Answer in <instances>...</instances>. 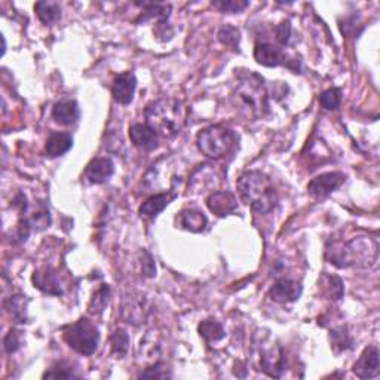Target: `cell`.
<instances>
[{"mask_svg": "<svg viewBox=\"0 0 380 380\" xmlns=\"http://www.w3.org/2000/svg\"><path fill=\"white\" fill-rule=\"evenodd\" d=\"M109 300H110V287L103 284L94 293V295H92V299H91L89 306H88L89 313L98 315V313L103 312L104 308L107 306V303H109Z\"/></svg>", "mask_w": 380, "mask_h": 380, "instance_id": "cell-26", "label": "cell"}, {"mask_svg": "<svg viewBox=\"0 0 380 380\" xmlns=\"http://www.w3.org/2000/svg\"><path fill=\"white\" fill-rule=\"evenodd\" d=\"M239 198L258 214H269L278 205V193L272 180L260 171H247L236 181Z\"/></svg>", "mask_w": 380, "mask_h": 380, "instance_id": "cell-1", "label": "cell"}, {"mask_svg": "<svg viewBox=\"0 0 380 380\" xmlns=\"http://www.w3.org/2000/svg\"><path fill=\"white\" fill-rule=\"evenodd\" d=\"M219 41L223 45L230 46L232 49L238 51L239 41H241V33L234 25H225V27H221L220 32H219Z\"/></svg>", "mask_w": 380, "mask_h": 380, "instance_id": "cell-28", "label": "cell"}, {"mask_svg": "<svg viewBox=\"0 0 380 380\" xmlns=\"http://www.w3.org/2000/svg\"><path fill=\"white\" fill-rule=\"evenodd\" d=\"M175 198L174 193H157V194H153V197L147 198L143 203L140 210H138V212H140L142 217H146V219H153L156 217L159 212H162L166 207L170 205V202Z\"/></svg>", "mask_w": 380, "mask_h": 380, "instance_id": "cell-19", "label": "cell"}, {"mask_svg": "<svg viewBox=\"0 0 380 380\" xmlns=\"http://www.w3.org/2000/svg\"><path fill=\"white\" fill-rule=\"evenodd\" d=\"M135 89H137L135 75L133 71H125L115 78L112 85V96L119 104L126 106L133 101Z\"/></svg>", "mask_w": 380, "mask_h": 380, "instance_id": "cell-14", "label": "cell"}, {"mask_svg": "<svg viewBox=\"0 0 380 380\" xmlns=\"http://www.w3.org/2000/svg\"><path fill=\"white\" fill-rule=\"evenodd\" d=\"M207 207L217 217H226L238 211V199L230 192H212L207 198Z\"/></svg>", "mask_w": 380, "mask_h": 380, "instance_id": "cell-16", "label": "cell"}, {"mask_svg": "<svg viewBox=\"0 0 380 380\" xmlns=\"http://www.w3.org/2000/svg\"><path fill=\"white\" fill-rule=\"evenodd\" d=\"M166 376L170 375L166 373V368H162V363H159V361H156L153 366L146 368V372L140 375V377H166Z\"/></svg>", "mask_w": 380, "mask_h": 380, "instance_id": "cell-35", "label": "cell"}, {"mask_svg": "<svg viewBox=\"0 0 380 380\" xmlns=\"http://www.w3.org/2000/svg\"><path fill=\"white\" fill-rule=\"evenodd\" d=\"M73 146V138L67 133H54L46 140L45 150L49 157H58L67 153Z\"/></svg>", "mask_w": 380, "mask_h": 380, "instance_id": "cell-20", "label": "cell"}, {"mask_svg": "<svg viewBox=\"0 0 380 380\" xmlns=\"http://www.w3.org/2000/svg\"><path fill=\"white\" fill-rule=\"evenodd\" d=\"M330 339H331V348L336 352H342V350H346V349L352 348V339L343 327L331 330Z\"/></svg>", "mask_w": 380, "mask_h": 380, "instance_id": "cell-29", "label": "cell"}, {"mask_svg": "<svg viewBox=\"0 0 380 380\" xmlns=\"http://www.w3.org/2000/svg\"><path fill=\"white\" fill-rule=\"evenodd\" d=\"M320 103L327 110H337L342 103V91L339 88L326 89L320 96Z\"/></svg>", "mask_w": 380, "mask_h": 380, "instance_id": "cell-30", "label": "cell"}, {"mask_svg": "<svg viewBox=\"0 0 380 380\" xmlns=\"http://www.w3.org/2000/svg\"><path fill=\"white\" fill-rule=\"evenodd\" d=\"M110 345H112V352L116 358H124L129 349V336L122 328H118L110 336Z\"/></svg>", "mask_w": 380, "mask_h": 380, "instance_id": "cell-25", "label": "cell"}, {"mask_svg": "<svg viewBox=\"0 0 380 380\" xmlns=\"http://www.w3.org/2000/svg\"><path fill=\"white\" fill-rule=\"evenodd\" d=\"M175 220H177V226L180 229L192 232V234H201L208 226L207 216L202 211L194 208L181 210Z\"/></svg>", "mask_w": 380, "mask_h": 380, "instance_id": "cell-17", "label": "cell"}, {"mask_svg": "<svg viewBox=\"0 0 380 380\" xmlns=\"http://www.w3.org/2000/svg\"><path fill=\"white\" fill-rule=\"evenodd\" d=\"M149 312V302H147L146 295L138 293L126 295L122 300V306H120L122 318L125 320V322L133 324V326H140V324L146 322Z\"/></svg>", "mask_w": 380, "mask_h": 380, "instance_id": "cell-7", "label": "cell"}, {"mask_svg": "<svg viewBox=\"0 0 380 380\" xmlns=\"http://www.w3.org/2000/svg\"><path fill=\"white\" fill-rule=\"evenodd\" d=\"M359 379H375L380 373V354L376 346H368L359 355L352 368Z\"/></svg>", "mask_w": 380, "mask_h": 380, "instance_id": "cell-10", "label": "cell"}, {"mask_svg": "<svg viewBox=\"0 0 380 380\" xmlns=\"http://www.w3.org/2000/svg\"><path fill=\"white\" fill-rule=\"evenodd\" d=\"M254 58L258 64H262L265 67H278L287 64L289 66V57L285 52L278 48V46L267 43V42H257L254 48Z\"/></svg>", "mask_w": 380, "mask_h": 380, "instance_id": "cell-12", "label": "cell"}, {"mask_svg": "<svg viewBox=\"0 0 380 380\" xmlns=\"http://www.w3.org/2000/svg\"><path fill=\"white\" fill-rule=\"evenodd\" d=\"M146 124L164 138L177 135L184 124V110L180 101L171 98L155 100L144 110Z\"/></svg>", "mask_w": 380, "mask_h": 380, "instance_id": "cell-3", "label": "cell"}, {"mask_svg": "<svg viewBox=\"0 0 380 380\" xmlns=\"http://www.w3.org/2000/svg\"><path fill=\"white\" fill-rule=\"evenodd\" d=\"M211 5L221 12L239 14L249 6V2H247V0H214V2H211Z\"/></svg>", "mask_w": 380, "mask_h": 380, "instance_id": "cell-27", "label": "cell"}, {"mask_svg": "<svg viewBox=\"0 0 380 380\" xmlns=\"http://www.w3.org/2000/svg\"><path fill=\"white\" fill-rule=\"evenodd\" d=\"M129 138L137 149L143 152L155 150L159 146V135L147 124H134L129 128Z\"/></svg>", "mask_w": 380, "mask_h": 380, "instance_id": "cell-13", "label": "cell"}, {"mask_svg": "<svg viewBox=\"0 0 380 380\" xmlns=\"http://www.w3.org/2000/svg\"><path fill=\"white\" fill-rule=\"evenodd\" d=\"M140 266L143 276L153 278L156 275V265L153 262V257L149 252H146V249H142L140 252Z\"/></svg>", "mask_w": 380, "mask_h": 380, "instance_id": "cell-31", "label": "cell"}, {"mask_svg": "<svg viewBox=\"0 0 380 380\" xmlns=\"http://www.w3.org/2000/svg\"><path fill=\"white\" fill-rule=\"evenodd\" d=\"M27 304H29V299H27V295H23V294L11 295V299L6 302V308L9 312H11L15 322L18 324L27 322Z\"/></svg>", "mask_w": 380, "mask_h": 380, "instance_id": "cell-24", "label": "cell"}, {"mask_svg": "<svg viewBox=\"0 0 380 380\" xmlns=\"http://www.w3.org/2000/svg\"><path fill=\"white\" fill-rule=\"evenodd\" d=\"M43 377H49V379H73V377H78V375H75L71 372L70 367H64L63 364H58L52 367L49 372H46L43 375Z\"/></svg>", "mask_w": 380, "mask_h": 380, "instance_id": "cell-34", "label": "cell"}, {"mask_svg": "<svg viewBox=\"0 0 380 380\" xmlns=\"http://www.w3.org/2000/svg\"><path fill=\"white\" fill-rule=\"evenodd\" d=\"M115 174V164L110 157H94L85 168L83 177L92 184H103Z\"/></svg>", "mask_w": 380, "mask_h": 380, "instance_id": "cell-15", "label": "cell"}, {"mask_svg": "<svg viewBox=\"0 0 380 380\" xmlns=\"http://www.w3.org/2000/svg\"><path fill=\"white\" fill-rule=\"evenodd\" d=\"M275 34H276V41L281 46L289 45L291 39V24L289 20H285L282 23L278 24L275 27Z\"/></svg>", "mask_w": 380, "mask_h": 380, "instance_id": "cell-33", "label": "cell"}, {"mask_svg": "<svg viewBox=\"0 0 380 380\" xmlns=\"http://www.w3.org/2000/svg\"><path fill=\"white\" fill-rule=\"evenodd\" d=\"M34 11L45 25H52L61 18V6L57 2H38Z\"/></svg>", "mask_w": 380, "mask_h": 380, "instance_id": "cell-21", "label": "cell"}, {"mask_svg": "<svg viewBox=\"0 0 380 380\" xmlns=\"http://www.w3.org/2000/svg\"><path fill=\"white\" fill-rule=\"evenodd\" d=\"M199 336L207 343H216L226 336L223 326L216 320H205L199 324L198 327Z\"/></svg>", "mask_w": 380, "mask_h": 380, "instance_id": "cell-22", "label": "cell"}, {"mask_svg": "<svg viewBox=\"0 0 380 380\" xmlns=\"http://www.w3.org/2000/svg\"><path fill=\"white\" fill-rule=\"evenodd\" d=\"M79 116V106L75 100H61L52 107V119L60 125L76 124Z\"/></svg>", "mask_w": 380, "mask_h": 380, "instance_id": "cell-18", "label": "cell"}, {"mask_svg": "<svg viewBox=\"0 0 380 380\" xmlns=\"http://www.w3.org/2000/svg\"><path fill=\"white\" fill-rule=\"evenodd\" d=\"M257 370H260L265 375L271 376V377H281L287 361H285V354L284 349L278 345V343H260L257 346Z\"/></svg>", "mask_w": 380, "mask_h": 380, "instance_id": "cell-6", "label": "cell"}, {"mask_svg": "<svg viewBox=\"0 0 380 380\" xmlns=\"http://www.w3.org/2000/svg\"><path fill=\"white\" fill-rule=\"evenodd\" d=\"M346 177L343 172L339 171H331V172H324L321 175L312 179L308 184V192L312 194L313 198L322 199L327 198L336 189H339L343 183H345Z\"/></svg>", "mask_w": 380, "mask_h": 380, "instance_id": "cell-8", "label": "cell"}, {"mask_svg": "<svg viewBox=\"0 0 380 380\" xmlns=\"http://www.w3.org/2000/svg\"><path fill=\"white\" fill-rule=\"evenodd\" d=\"M238 137L232 129L221 125H211L203 128L197 137L198 149L202 155L211 159H221L229 155L236 146Z\"/></svg>", "mask_w": 380, "mask_h": 380, "instance_id": "cell-4", "label": "cell"}, {"mask_svg": "<svg viewBox=\"0 0 380 380\" xmlns=\"http://www.w3.org/2000/svg\"><path fill=\"white\" fill-rule=\"evenodd\" d=\"M302 293L303 287L300 282L282 278V280H278L271 287V290H269V298L276 303H291L299 300Z\"/></svg>", "mask_w": 380, "mask_h": 380, "instance_id": "cell-11", "label": "cell"}, {"mask_svg": "<svg viewBox=\"0 0 380 380\" xmlns=\"http://www.w3.org/2000/svg\"><path fill=\"white\" fill-rule=\"evenodd\" d=\"M321 287L324 294L331 300H340L345 294V285L336 275H322Z\"/></svg>", "mask_w": 380, "mask_h": 380, "instance_id": "cell-23", "label": "cell"}, {"mask_svg": "<svg viewBox=\"0 0 380 380\" xmlns=\"http://www.w3.org/2000/svg\"><path fill=\"white\" fill-rule=\"evenodd\" d=\"M234 104L252 118H263L269 110V97L263 79L257 73L241 75L232 92Z\"/></svg>", "mask_w": 380, "mask_h": 380, "instance_id": "cell-2", "label": "cell"}, {"mask_svg": "<svg viewBox=\"0 0 380 380\" xmlns=\"http://www.w3.org/2000/svg\"><path fill=\"white\" fill-rule=\"evenodd\" d=\"M63 339L78 354L89 357L98 348L100 333L94 322L88 318H80L63 327Z\"/></svg>", "mask_w": 380, "mask_h": 380, "instance_id": "cell-5", "label": "cell"}, {"mask_svg": "<svg viewBox=\"0 0 380 380\" xmlns=\"http://www.w3.org/2000/svg\"><path fill=\"white\" fill-rule=\"evenodd\" d=\"M32 281L36 289L41 290L45 294H51V295L64 294L60 272L55 271V269L51 266H43L36 269L32 276Z\"/></svg>", "mask_w": 380, "mask_h": 380, "instance_id": "cell-9", "label": "cell"}, {"mask_svg": "<svg viewBox=\"0 0 380 380\" xmlns=\"http://www.w3.org/2000/svg\"><path fill=\"white\" fill-rule=\"evenodd\" d=\"M21 346V335L20 331L11 330L8 333L3 339V348L6 350V354H14Z\"/></svg>", "mask_w": 380, "mask_h": 380, "instance_id": "cell-32", "label": "cell"}]
</instances>
